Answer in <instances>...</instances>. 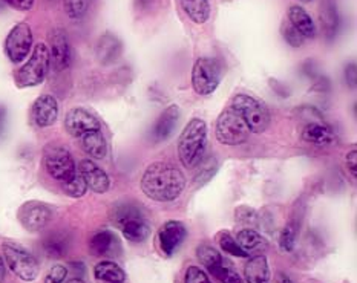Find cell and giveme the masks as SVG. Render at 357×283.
I'll list each match as a JSON object with an SVG mask.
<instances>
[{
	"label": "cell",
	"instance_id": "1",
	"mask_svg": "<svg viewBox=\"0 0 357 283\" xmlns=\"http://www.w3.org/2000/svg\"><path fill=\"white\" fill-rule=\"evenodd\" d=\"M185 188L184 173L172 164L152 163L142 178L143 193L157 202H172Z\"/></svg>",
	"mask_w": 357,
	"mask_h": 283
},
{
	"label": "cell",
	"instance_id": "2",
	"mask_svg": "<svg viewBox=\"0 0 357 283\" xmlns=\"http://www.w3.org/2000/svg\"><path fill=\"white\" fill-rule=\"evenodd\" d=\"M207 145V124L204 120L192 118L178 140V155L184 167L195 168L203 161Z\"/></svg>",
	"mask_w": 357,
	"mask_h": 283
},
{
	"label": "cell",
	"instance_id": "3",
	"mask_svg": "<svg viewBox=\"0 0 357 283\" xmlns=\"http://www.w3.org/2000/svg\"><path fill=\"white\" fill-rule=\"evenodd\" d=\"M51 56L50 48L45 43H37L33 49L29 60L17 69L14 74V80L17 88H34L42 84L50 72Z\"/></svg>",
	"mask_w": 357,
	"mask_h": 283
},
{
	"label": "cell",
	"instance_id": "4",
	"mask_svg": "<svg viewBox=\"0 0 357 283\" xmlns=\"http://www.w3.org/2000/svg\"><path fill=\"white\" fill-rule=\"evenodd\" d=\"M231 109H235L247 127L253 134L266 132L270 126V112L261 99L248 94H238L231 98Z\"/></svg>",
	"mask_w": 357,
	"mask_h": 283
},
{
	"label": "cell",
	"instance_id": "5",
	"mask_svg": "<svg viewBox=\"0 0 357 283\" xmlns=\"http://www.w3.org/2000/svg\"><path fill=\"white\" fill-rule=\"evenodd\" d=\"M3 259L8 268L23 282H34L40 274V265L33 252L15 242H3Z\"/></svg>",
	"mask_w": 357,
	"mask_h": 283
},
{
	"label": "cell",
	"instance_id": "6",
	"mask_svg": "<svg viewBox=\"0 0 357 283\" xmlns=\"http://www.w3.org/2000/svg\"><path fill=\"white\" fill-rule=\"evenodd\" d=\"M222 79V66L216 58L201 57L192 69V86L198 95H211L218 89Z\"/></svg>",
	"mask_w": 357,
	"mask_h": 283
},
{
	"label": "cell",
	"instance_id": "7",
	"mask_svg": "<svg viewBox=\"0 0 357 283\" xmlns=\"http://www.w3.org/2000/svg\"><path fill=\"white\" fill-rule=\"evenodd\" d=\"M215 130L216 140L222 145H239L245 143L250 136V129L247 127L245 121L230 106L220 113Z\"/></svg>",
	"mask_w": 357,
	"mask_h": 283
},
{
	"label": "cell",
	"instance_id": "8",
	"mask_svg": "<svg viewBox=\"0 0 357 283\" xmlns=\"http://www.w3.org/2000/svg\"><path fill=\"white\" fill-rule=\"evenodd\" d=\"M43 165L45 170L52 179L59 182H66L73 178V176L79 172L77 170L75 161L68 149L61 147V145H50L45 150L43 156Z\"/></svg>",
	"mask_w": 357,
	"mask_h": 283
},
{
	"label": "cell",
	"instance_id": "9",
	"mask_svg": "<svg viewBox=\"0 0 357 283\" xmlns=\"http://www.w3.org/2000/svg\"><path fill=\"white\" fill-rule=\"evenodd\" d=\"M33 49V29L25 22L15 25L5 38L6 57L13 63H20Z\"/></svg>",
	"mask_w": 357,
	"mask_h": 283
},
{
	"label": "cell",
	"instance_id": "10",
	"mask_svg": "<svg viewBox=\"0 0 357 283\" xmlns=\"http://www.w3.org/2000/svg\"><path fill=\"white\" fill-rule=\"evenodd\" d=\"M17 219L26 232L37 233L51 222L52 209L40 201H28L20 205L17 211Z\"/></svg>",
	"mask_w": 357,
	"mask_h": 283
},
{
	"label": "cell",
	"instance_id": "11",
	"mask_svg": "<svg viewBox=\"0 0 357 283\" xmlns=\"http://www.w3.org/2000/svg\"><path fill=\"white\" fill-rule=\"evenodd\" d=\"M188 237V228L180 220H167L158 232V247L165 257H172Z\"/></svg>",
	"mask_w": 357,
	"mask_h": 283
},
{
	"label": "cell",
	"instance_id": "12",
	"mask_svg": "<svg viewBox=\"0 0 357 283\" xmlns=\"http://www.w3.org/2000/svg\"><path fill=\"white\" fill-rule=\"evenodd\" d=\"M66 132L74 138H82L94 130H102L98 118L83 107H74L65 117Z\"/></svg>",
	"mask_w": 357,
	"mask_h": 283
},
{
	"label": "cell",
	"instance_id": "13",
	"mask_svg": "<svg viewBox=\"0 0 357 283\" xmlns=\"http://www.w3.org/2000/svg\"><path fill=\"white\" fill-rule=\"evenodd\" d=\"M31 118L37 127H51L59 118V103L52 95H40L31 107Z\"/></svg>",
	"mask_w": 357,
	"mask_h": 283
},
{
	"label": "cell",
	"instance_id": "14",
	"mask_svg": "<svg viewBox=\"0 0 357 283\" xmlns=\"http://www.w3.org/2000/svg\"><path fill=\"white\" fill-rule=\"evenodd\" d=\"M79 168V173L82 178L86 182L88 188H91L94 193L103 195L111 187V179L107 173L103 170L102 167H98L92 159H83Z\"/></svg>",
	"mask_w": 357,
	"mask_h": 283
},
{
	"label": "cell",
	"instance_id": "15",
	"mask_svg": "<svg viewBox=\"0 0 357 283\" xmlns=\"http://www.w3.org/2000/svg\"><path fill=\"white\" fill-rule=\"evenodd\" d=\"M50 56H51L52 65L57 69V71H65V69L71 66L73 51H71V45H69L65 31L56 29L51 34Z\"/></svg>",
	"mask_w": 357,
	"mask_h": 283
},
{
	"label": "cell",
	"instance_id": "16",
	"mask_svg": "<svg viewBox=\"0 0 357 283\" xmlns=\"http://www.w3.org/2000/svg\"><path fill=\"white\" fill-rule=\"evenodd\" d=\"M197 256L199 259V262L206 266L207 273L213 275L216 280L222 282L226 279L230 268L224 262V259L218 250H215L212 245L203 243L197 248Z\"/></svg>",
	"mask_w": 357,
	"mask_h": 283
},
{
	"label": "cell",
	"instance_id": "17",
	"mask_svg": "<svg viewBox=\"0 0 357 283\" xmlns=\"http://www.w3.org/2000/svg\"><path fill=\"white\" fill-rule=\"evenodd\" d=\"M123 52V45L117 35L111 33H106L98 38L97 46H96V56L97 60L103 66L114 65L121 57Z\"/></svg>",
	"mask_w": 357,
	"mask_h": 283
},
{
	"label": "cell",
	"instance_id": "18",
	"mask_svg": "<svg viewBox=\"0 0 357 283\" xmlns=\"http://www.w3.org/2000/svg\"><path fill=\"white\" fill-rule=\"evenodd\" d=\"M178 118H180V107L176 104L169 106L167 109L162 112L155 126L152 127V140L155 143H162L174 134V130L178 124Z\"/></svg>",
	"mask_w": 357,
	"mask_h": 283
},
{
	"label": "cell",
	"instance_id": "19",
	"mask_svg": "<svg viewBox=\"0 0 357 283\" xmlns=\"http://www.w3.org/2000/svg\"><path fill=\"white\" fill-rule=\"evenodd\" d=\"M120 229L124 236V239L132 242V243L144 242L152 233L151 224L146 220L143 214H138V216L124 220L120 225Z\"/></svg>",
	"mask_w": 357,
	"mask_h": 283
},
{
	"label": "cell",
	"instance_id": "20",
	"mask_svg": "<svg viewBox=\"0 0 357 283\" xmlns=\"http://www.w3.org/2000/svg\"><path fill=\"white\" fill-rule=\"evenodd\" d=\"M302 140L308 144L319 145H330L335 143V134L330 126L325 124L324 121H313L308 122V124L302 130Z\"/></svg>",
	"mask_w": 357,
	"mask_h": 283
},
{
	"label": "cell",
	"instance_id": "21",
	"mask_svg": "<svg viewBox=\"0 0 357 283\" xmlns=\"http://www.w3.org/2000/svg\"><path fill=\"white\" fill-rule=\"evenodd\" d=\"M244 279L247 283H270L271 273L267 257L258 254L248 259L244 266Z\"/></svg>",
	"mask_w": 357,
	"mask_h": 283
},
{
	"label": "cell",
	"instance_id": "22",
	"mask_svg": "<svg viewBox=\"0 0 357 283\" xmlns=\"http://www.w3.org/2000/svg\"><path fill=\"white\" fill-rule=\"evenodd\" d=\"M289 22L290 25L298 31V33L305 38H314L316 35V26L312 19L304 8L299 5H293L289 10Z\"/></svg>",
	"mask_w": 357,
	"mask_h": 283
},
{
	"label": "cell",
	"instance_id": "23",
	"mask_svg": "<svg viewBox=\"0 0 357 283\" xmlns=\"http://www.w3.org/2000/svg\"><path fill=\"white\" fill-rule=\"evenodd\" d=\"M119 247V239L111 229H102V232L96 233L89 241V251L92 256L103 257L109 256Z\"/></svg>",
	"mask_w": 357,
	"mask_h": 283
},
{
	"label": "cell",
	"instance_id": "24",
	"mask_svg": "<svg viewBox=\"0 0 357 283\" xmlns=\"http://www.w3.org/2000/svg\"><path fill=\"white\" fill-rule=\"evenodd\" d=\"M94 279L97 283H126V273L112 260H102L94 266Z\"/></svg>",
	"mask_w": 357,
	"mask_h": 283
},
{
	"label": "cell",
	"instance_id": "25",
	"mask_svg": "<svg viewBox=\"0 0 357 283\" xmlns=\"http://www.w3.org/2000/svg\"><path fill=\"white\" fill-rule=\"evenodd\" d=\"M83 150L88 153L92 159H103L107 155V143L102 130H94L80 138Z\"/></svg>",
	"mask_w": 357,
	"mask_h": 283
},
{
	"label": "cell",
	"instance_id": "26",
	"mask_svg": "<svg viewBox=\"0 0 357 283\" xmlns=\"http://www.w3.org/2000/svg\"><path fill=\"white\" fill-rule=\"evenodd\" d=\"M185 15L197 25H204L211 17V3L208 0H180Z\"/></svg>",
	"mask_w": 357,
	"mask_h": 283
},
{
	"label": "cell",
	"instance_id": "27",
	"mask_svg": "<svg viewBox=\"0 0 357 283\" xmlns=\"http://www.w3.org/2000/svg\"><path fill=\"white\" fill-rule=\"evenodd\" d=\"M235 239H236L239 247L243 248L245 252H248V254L255 251H262L268 247V242L266 237L252 228L241 229Z\"/></svg>",
	"mask_w": 357,
	"mask_h": 283
},
{
	"label": "cell",
	"instance_id": "28",
	"mask_svg": "<svg viewBox=\"0 0 357 283\" xmlns=\"http://www.w3.org/2000/svg\"><path fill=\"white\" fill-rule=\"evenodd\" d=\"M43 251L45 254L52 259H60L66 254L68 251V239L66 236L60 233L50 234L43 241Z\"/></svg>",
	"mask_w": 357,
	"mask_h": 283
},
{
	"label": "cell",
	"instance_id": "29",
	"mask_svg": "<svg viewBox=\"0 0 357 283\" xmlns=\"http://www.w3.org/2000/svg\"><path fill=\"white\" fill-rule=\"evenodd\" d=\"M321 22L322 28L325 29V34L331 38L337 31V11L333 0H322L321 8Z\"/></svg>",
	"mask_w": 357,
	"mask_h": 283
},
{
	"label": "cell",
	"instance_id": "30",
	"mask_svg": "<svg viewBox=\"0 0 357 283\" xmlns=\"http://www.w3.org/2000/svg\"><path fill=\"white\" fill-rule=\"evenodd\" d=\"M216 241H218V245L220 248L227 252V254L230 256H235V257H250V254L248 252H245L243 248L239 247L236 239L234 236H231L229 232H220L218 234H216Z\"/></svg>",
	"mask_w": 357,
	"mask_h": 283
},
{
	"label": "cell",
	"instance_id": "31",
	"mask_svg": "<svg viewBox=\"0 0 357 283\" xmlns=\"http://www.w3.org/2000/svg\"><path fill=\"white\" fill-rule=\"evenodd\" d=\"M94 0H63L65 11L71 20H82L91 10Z\"/></svg>",
	"mask_w": 357,
	"mask_h": 283
},
{
	"label": "cell",
	"instance_id": "32",
	"mask_svg": "<svg viewBox=\"0 0 357 283\" xmlns=\"http://www.w3.org/2000/svg\"><path fill=\"white\" fill-rule=\"evenodd\" d=\"M296 236H298V224L296 222H289L279 234V248L285 252H291L296 245Z\"/></svg>",
	"mask_w": 357,
	"mask_h": 283
},
{
	"label": "cell",
	"instance_id": "33",
	"mask_svg": "<svg viewBox=\"0 0 357 283\" xmlns=\"http://www.w3.org/2000/svg\"><path fill=\"white\" fill-rule=\"evenodd\" d=\"M77 170H79V168H77ZM61 188H63L65 193L71 197H82L86 195L88 191L86 182H84V179L82 178V175L79 172H77L71 179L61 184Z\"/></svg>",
	"mask_w": 357,
	"mask_h": 283
},
{
	"label": "cell",
	"instance_id": "34",
	"mask_svg": "<svg viewBox=\"0 0 357 283\" xmlns=\"http://www.w3.org/2000/svg\"><path fill=\"white\" fill-rule=\"evenodd\" d=\"M235 216L236 222L241 225H244L245 228H256L259 225V216L250 207H239V209L235 210Z\"/></svg>",
	"mask_w": 357,
	"mask_h": 283
},
{
	"label": "cell",
	"instance_id": "35",
	"mask_svg": "<svg viewBox=\"0 0 357 283\" xmlns=\"http://www.w3.org/2000/svg\"><path fill=\"white\" fill-rule=\"evenodd\" d=\"M216 170H218V161H216L215 158H211L208 161H206L203 167H201L199 173L195 176L197 186L199 187V186H204V184H207L213 178Z\"/></svg>",
	"mask_w": 357,
	"mask_h": 283
},
{
	"label": "cell",
	"instance_id": "36",
	"mask_svg": "<svg viewBox=\"0 0 357 283\" xmlns=\"http://www.w3.org/2000/svg\"><path fill=\"white\" fill-rule=\"evenodd\" d=\"M281 31H282V37L285 38V42L289 43L290 46H293V48H301V46L304 45L305 38L302 37L298 33V31L290 25V22L282 23V29Z\"/></svg>",
	"mask_w": 357,
	"mask_h": 283
},
{
	"label": "cell",
	"instance_id": "37",
	"mask_svg": "<svg viewBox=\"0 0 357 283\" xmlns=\"http://www.w3.org/2000/svg\"><path fill=\"white\" fill-rule=\"evenodd\" d=\"M184 283H212L208 274L201 270L199 266H189L185 270V275H184Z\"/></svg>",
	"mask_w": 357,
	"mask_h": 283
},
{
	"label": "cell",
	"instance_id": "38",
	"mask_svg": "<svg viewBox=\"0 0 357 283\" xmlns=\"http://www.w3.org/2000/svg\"><path fill=\"white\" fill-rule=\"evenodd\" d=\"M68 277V268L65 265H54L45 277V283H65Z\"/></svg>",
	"mask_w": 357,
	"mask_h": 283
},
{
	"label": "cell",
	"instance_id": "39",
	"mask_svg": "<svg viewBox=\"0 0 357 283\" xmlns=\"http://www.w3.org/2000/svg\"><path fill=\"white\" fill-rule=\"evenodd\" d=\"M5 2L17 11H29L34 5V0H5Z\"/></svg>",
	"mask_w": 357,
	"mask_h": 283
},
{
	"label": "cell",
	"instance_id": "40",
	"mask_svg": "<svg viewBox=\"0 0 357 283\" xmlns=\"http://www.w3.org/2000/svg\"><path fill=\"white\" fill-rule=\"evenodd\" d=\"M347 165H348V170L351 172V175L357 176V152L351 150L350 153H347Z\"/></svg>",
	"mask_w": 357,
	"mask_h": 283
},
{
	"label": "cell",
	"instance_id": "41",
	"mask_svg": "<svg viewBox=\"0 0 357 283\" xmlns=\"http://www.w3.org/2000/svg\"><path fill=\"white\" fill-rule=\"evenodd\" d=\"M345 76H347V83L350 84L351 88H356V65L354 63H351L350 66H347Z\"/></svg>",
	"mask_w": 357,
	"mask_h": 283
},
{
	"label": "cell",
	"instance_id": "42",
	"mask_svg": "<svg viewBox=\"0 0 357 283\" xmlns=\"http://www.w3.org/2000/svg\"><path fill=\"white\" fill-rule=\"evenodd\" d=\"M222 283H244L243 277H239V274L235 273L234 270H230L229 274L226 275V279L222 280Z\"/></svg>",
	"mask_w": 357,
	"mask_h": 283
},
{
	"label": "cell",
	"instance_id": "43",
	"mask_svg": "<svg viewBox=\"0 0 357 283\" xmlns=\"http://www.w3.org/2000/svg\"><path fill=\"white\" fill-rule=\"evenodd\" d=\"M6 277V265H5V260L0 257V283H2Z\"/></svg>",
	"mask_w": 357,
	"mask_h": 283
},
{
	"label": "cell",
	"instance_id": "44",
	"mask_svg": "<svg viewBox=\"0 0 357 283\" xmlns=\"http://www.w3.org/2000/svg\"><path fill=\"white\" fill-rule=\"evenodd\" d=\"M138 2V6H142V8H151L155 2H157V0H137Z\"/></svg>",
	"mask_w": 357,
	"mask_h": 283
},
{
	"label": "cell",
	"instance_id": "45",
	"mask_svg": "<svg viewBox=\"0 0 357 283\" xmlns=\"http://www.w3.org/2000/svg\"><path fill=\"white\" fill-rule=\"evenodd\" d=\"M3 121H5V109L0 106V132H2V129H3Z\"/></svg>",
	"mask_w": 357,
	"mask_h": 283
},
{
	"label": "cell",
	"instance_id": "46",
	"mask_svg": "<svg viewBox=\"0 0 357 283\" xmlns=\"http://www.w3.org/2000/svg\"><path fill=\"white\" fill-rule=\"evenodd\" d=\"M279 283H293V280L285 274H279Z\"/></svg>",
	"mask_w": 357,
	"mask_h": 283
},
{
	"label": "cell",
	"instance_id": "47",
	"mask_svg": "<svg viewBox=\"0 0 357 283\" xmlns=\"http://www.w3.org/2000/svg\"><path fill=\"white\" fill-rule=\"evenodd\" d=\"M65 283H86V282L80 277H71V279H68Z\"/></svg>",
	"mask_w": 357,
	"mask_h": 283
},
{
	"label": "cell",
	"instance_id": "48",
	"mask_svg": "<svg viewBox=\"0 0 357 283\" xmlns=\"http://www.w3.org/2000/svg\"><path fill=\"white\" fill-rule=\"evenodd\" d=\"M301 2L302 3H310V2H312V0H301Z\"/></svg>",
	"mask_w": 357,
	"mask_h": 283
}]
</instances>
